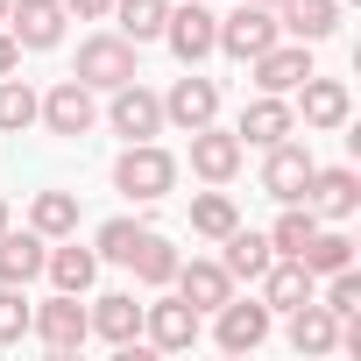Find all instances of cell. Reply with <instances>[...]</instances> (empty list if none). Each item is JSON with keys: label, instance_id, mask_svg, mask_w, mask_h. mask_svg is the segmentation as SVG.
Here are the masks:
<instances>
[{"label": "cell", "instance_id": "obj_3", "mask_svg": "<svg viewBox=\"0 0 361 361\" xmlns=\"http://www.w3.org/2000/svg\"><path fill=\"white\" fill-rule=\"evenodd\" d=\"M269 43H283V29H276V8H262V0H241V8L220 22V36H213V50H227L241 64H255Z\"/></svg>", "mask_w": 361, "mask_h": 361}, {"label": "cell", "instance_id": "obj_8", "mask_svg": "<svg viewBox=\"0 0 361 361\" xmlns=\"http://www.w3.org/2000/svg\"><path fill=\"white\" fill-rule=\"evenodd\" d=\"M64 0H8V22H0V29H8L22 50H57L64 43Z\"/></svg>", "mask_w": 361, "mask_h": 361}, {"label": "cell", "instance_id": "obj_23", "mask_svg": "<svg viewBox=\"0 0 361 361\" xmlns=\"http://www.w3.org/2000/svg\"><path fill=\"white\" fill-rule=\"evenodd\" d=\"M43 255H50V241H43L36 227H29V234L8 227V234H0V283H22V290H29V283L43 276Z\"/></svg>", "mask_w": 361, "mask_h": 361}, {"label": "cell", "instance_id": "obj_39", "mask_svg": "<svg viewBox=\"0 0 361 361\" xmlns=\"http://www.w3.org/2000/svg\"><path fill=\"white\" fill-rule=\"evenodd\" d=\"M0 22H8V0H0Z\"/></svg>", "mask_w": 361, "mask_h": 361}, {"label": "cell", "instance_id": "obj_6", "mask_svg": "<svg viewBox=\"0 0 361 361\" xmlns=\"http://www.w3.org/2000/svg\"><path fill=\"white\" fill-rule=\"evenodd\" d=\"M36 121H43L50 135H64V142H78V135H92V121H99V106H92V85H78V78H57V85L43 92V106H36Z\"/></svg>", "mask_w": 361, "mask_h": 361}, {"label": "cell", "instance_id": "obj_19", "mask_svg": "<svg viewBox=\"0 0 361 361\" xmlns=\"http://www.w3.org/2000/svg\"><path fill=\"white\" fill-rule=\"evenodd\" d=\"M298 106H305V128H347V114H354V92L340 85V78H305L298 85Z\"/></svg>", "mask_w": 361, "mask_h": 361}, {"label": "cell", "instance_id": "obj_33", "mask_svg": "<svg viewBox=\"0 0 361 361\" xmlns=\"http://www.w3.org/2000/svg\"><path fill=\"white\" fill-rule=\"evenodd\" d=\"M142 234H149L142 220H106V227L92 234V255H99V262H121V269H128V255H135V241H142Z\"/></svg>", "mask_w": 361, "mask_h": 361}, {"label": "cell", "instance_id": "obj_36", "mask_svg": "<svg viewBox=\"0 0 361 361\" xmlns=\"http://www.w3.org/2000/svg\"><path fill=\"white\" fill-rule=\"evenodd\" d=\"M106 8L114 0H64V15H78V22H106Z\"/></svg>", "mask_w": 361, "mask_h": 361}, {"label": "cell", "instance_id": "obj_16", "mask_svg": "<svg viewBox=\"0 0 361 361\" xmlns=\"http://www.w3.org/2000/svg\"><path fill=\"white\" fill-rule=\"evenodd\" d=\"M305 206L326 213V220H354L361 213V177L340 163V170H312V185H305Z\"/></svg>", "mask_w": 361, "mask_h": 361}, {"label": "cell", "instance_id": "obj_29", "mask_svg": "<svg viewBox=\"0 0 361 361\" xmlns=\"http://www.w3.org/2000/svg\"><path fill=\"white\" fill-rule=\"evenodd\" d=\"M298 262H305L312 276H333V269H347V262H354V241H347L340 227H319V234L298 248Z\"/></svg>", "mask_w": 361, "mask_h": 361}, {"label": "cell", "instance_id": "obj_9", "mask_svg": "<svg viewBox=\"0 0 361 361\" xmlns=\"http://www.w3.org/2000/svg\"><path fill=\"white\" fill-rule=\"evenodd\" d=\"M312 170H319V163H312V149L283 135V142H269V163H262V192H269L276 206H298V199H305V185H312Z\"/></svg>", "mask_w": 361, "mask_h": 361}, {"label": "cell", "instance_id": "obj_15", "mask_svg": "<svg viewBox=\"0 0 361 361\" xmlns=\"http://www.w3.org/2000/svg\"><path fill=\"white\" fill-rule=\"evenodd\" d=\"M241 142H255V149H269V142H283V135H298V106L283 99V92H262V99H248L241 106V128H234Z\"/></svg>", "mask_w": 361, "mask_h": 361}, {"label": "cell", "instance_id": "obj_31", "mask_svg": "<svg viewBox=\"0 0 361 361\" xmlns=\"http://www.w3.org/2000/svg\"><path fill=\"white\" fill-rule=\"evenodd\" d=\"M227 227H241V213H234V199H227V192H199V199H192V234H206V241H220Z\"/></svg>", "mask_w": 361, "mask_h": 361}, {"label": "cell", "instance_id": "obj_24", "mask_svg": "<svg viewBox=\"0 0 361 361\" xmlns=\"http://www.w3.org/2000/svg\"><path fill=\"white\" fill-rule=\"evenodd\" d=\"M290 347H298V354H333V347H340V319H333L319 298L290 305Z\"/></svg>", "mask_w": 361, "mask_h": 361}, {"label": "cell", "instance_id": "obj_14", "mask_svg": "<svg viewBox=\"0 0 361 361\" xmlns=\"http://www.w3.org/2000/svg\"><path fill=\"white\" fill-rule=\"evenodd\" d=\"M170 283H177V298H185L192 312H220V305L234 298V276H227L213 255H192V262H177V276H170Z\"/></svg>", "mask_w": 361, "mask_h": 361}, {"label": "cell", "instance_id": "obj_28", "mask_svg": "<svg viewBox=\"0 0 361 361\" xmlns=\"http://www.w3.org/2000/svg\"><path fill=\"white\" fill-rule=\"evenodd\" d=\"M29 227H36L43 241H64V234H78V199H71V192H36V206H29Z\"/></svg>", "mask_w": 361, "mask_h": 361}, {"label": "cell", "instance_id": "obj_12", "mask_svg": "<svg viewBox=\"0 0 361 361\" xmlns=\"http://www.w3.org/2000/svg\"><path fill=\"white\" fill-rule=\"evenodd\" d=\"M241 156H248V142L234 135V128H192V170L206 177V185H234V170H241Z\"/></svg>", "mask_w": 361, "mask_h": 361}, {"label": "cell", "instance_id": "obj_2", "mask_svg": "<svg viewBox=\"0 0 361 361\" xmlns=\"http://www.w3.org/2000/svg\"><path fill=\"white\" fill-rule=\"evenodd\" d=\"M71 78H78V85H92V92H114V85L142 78V71H135V43H128V36H114V29H106V36H85V43H78V71H71Z\"/></svg>", "mask_w": 361, "mask_h": 361}, {"label": "cell", "instance_id": "obj_13", "mask_svg": "<svg viewBox=\"0 0 361 361\" xmlns=\"http://www.w3.org/2000/svg\"><path fill=\"white\" fill-rule=\"evenodd\" d=\"M163 121L170 128H206V121H220V85L213 78H199V64H192V78H177L170 92H163Z\"/></svg>", "mask_w": 361, "mask_h": 361}, {"label": "cell", "instance_id": "obj_11", "mask_svg": "<svg viewBox=\"0 0 361 361\" xmlns=\"http://www.w3.org/2000/svg\"><path fill=\"white\" fill-rule=\"evenodd\" d=\"M199 319H206V312H192L185 298H156V305H142V333H149V347H163V354L199 347Z\"/></svg>", "mask_w": 361, "mask_h": 361}, {"label": "cell", "instance_id": "obj_25", "mask_svg": "<svg viewBox=\"0 0 361 361\" xmlns=\"http://www.w3.org/2000/svg\"><path fill=\"white\" fill-rule=\"evenodd\" d=\"M43 276H50L57 290H78V298H85V290H92V276H99V255H92V248H78V241L64 234V248H50V255H43Z\"/></svg>", "mask_w": 361, "mask_h": 361}, {"label": "cell", "instance_id": "obj_37", "mask_svg": "<svg viewBox=\"0 0 361 361\" xmlns=\"http://www.w3.org/2000/svg\"><path fill=\"white\" fill-rule=\"evenodd\" d=\"M15 64H22V43H15V36H8V29H0V78H8V71H15Z\"/></svg>", "mask_w": 361, "mask_h": 361}, {"label": "cell", "instance_id": "obj_32", "mask_svg": "<svg viewBox=\"0 0 361 361\" xmlns=\"http://www.w3.org/2000/svg\"><path fill=\"white\" fill-rule=\"evenodd\" d=\"M312 234H319V213H312V206L298 199V206H283V220L269 227V248H276V255H298V248H305Z\"/></svg>", "mask_w": 361, "mask_h": 361}, {"label": "cell", "instance_id": "obj_7", "mask_svg": "<svg viewBox=\"0 0 361 361\" xmlns=\"http://www.w3.org/2000/svg\"><path fill=\"white\" fill-rule=\"evenodd\" d=\"M269 319H276V312H269L262 298H227V305L213 312V340H220L227 354H255V347L269 340Z\"/></svg>", "mask_w": 361, "mask_h": 361}, {"label": "cell", "instance_id": "obj_5", "mask_svg": "<svg viewBox=\"0 0 361 361\" xmlns=\"http://www.w3.org/2000/svg\"><path fill=\"white\" fill-rule=\"evenodd\" d=\"M29 333H36L50 354H78V347H85V333H92V312L78 305V290H57L50 305H36Z\"/></svg>", "mask_w": 361, "mask_h": 361}, {"label": "cell", "instance_id": "obj_27", "mask_svg": "<svg viewBox=\"0 0 361 361\" xmlns=\"http://www.w3.org/2000/svg\"><path fill=\"white\" fill-rule=\"evenodd\" d=\"M177 262H185V255H177V248H170L163 234H142V241H135V255H128V269H135V276H142L149 290H163V283L177 276Z\"/></svg>", "mask_w": 361, "mask_h": 361}, {"label": "cell", "instance_id": "obj_10", "mask_svg": "<svg viewBox=\"0 0 361 361\" xmlns=\"http://www.w3.org/2000/svg\"><path fill=\"white\" fill-rule=\"evenodd\" d=\"M106 121H114V135H128V142H156V135H163V99H156L142 78H128V85H114Z\"/></svg>", "mask_w": 361, "mask_h": 361}, {"label": "cell", "instance_id": "obj_17", "mask_svg": "<svg viewBox=\"0 0 361 361\" xmlns=\"http://www.w3.org/2000/svg\"><path fill=\"white\" fill-rule=\"evenodd\" d=\"M312 78V43H269L255 57V85L262 92H298Z\"/></svg>", "mask_w": 361, "mask_h": 361}, {"label": "cell", "instance_id": "obj_38", "mask_svg": "<svg viewBox=\"0 0 361 361\" xmlns=\"http://www.w3.org/2000/svg\"><path fill=\"white\" fill-rule=\"evenodd\" d=\"M0 234H8V206H0Z\"/></svg>", "mask_w": 361, "mask_h": 361}, {"label": "cell", "instance_id": "obj_35", "mask_svg": "<svg viewBox=\"0 0 361 361\" xmlns=\"http://www.w3.org/2000/svg\"><path fill=\"white\" fill-rule=\"evenodd\" d=\"M319 305H326L333 319H347V312H361V276H354V262L326 276V290H319Z\"/></svg>", "mask_w": 361, "mask_h": 361}, {"label": "cell", "instance_id": "obj_21", "mask_svg": "<svg viewBox=\"0 0 361 361\" xmlns=\"http://www.w3.org/2000/svg\"><path fill=\"white\" fill-rule=\"evenodd\" d=\"M227 241V255H220V269L234 276V283H255L269 262H276V248H269V234H255V227H227L220 234Z\"/></svg>", "mask_w": 361, "mask_h": 361}, {"label": "cell", "instance_id": "obj_26", "mask_svg": "<svg viewBox=\"0 0 361 361\" xmlns=\"http://www.w3.org/2000/svg\"><path fill=\"white\" fill-rule=\"evenodd\" d=\"M106 15H114V36H128V43L142 50V43H156V36H163V15H170V0H114Z\"/></svg>", "mask_w": 361, "mask_h": 361}, {"label": "cell", "instance_id": "obj_34", "mask_svg": "<svg viewBox=\"0 0 361 361\" xmlns=\"http://www.w3.org/2000/svg\"><path fill=\"white\" fill-rule=\"evenodd\" d=\"M29 319H36V305L22 298V283H0V347H22Z\"/></svg>", "mask_w": 361, "mask_h": 361}, {"label": "cell", "instance_id": "obj_18", "mask_svg": "<svg viewBox=\"0 0 361 361\" xmlns=\"http://www.w3.org/2000/svg\"><path fill=\"white\" fill-rule=\"evenodd\" d=\"M255 283H262V305H269V312H290V305L319 298V276H312V269H305L298 255H276V262H269V269H262Z\"/></svg>", "mask_w": 361, "mask_h": 361}, {"label": "cell", "instance_id": "obj_40", "mask_svg": "<svg viewBox=\"0 0 361 361\" xmlns=\"http://www.w3.org/2000/svg\"><path fill=\"white\" fill-rule=\"evenodd\" d=\"M262 8H276V0H262Z\"/></svg>", "mask_w": 361, "mask_h": 361}, {"label": "cell", "instance_id": "obj_30", "mask_svg": "<svg viewBox=\"0 0 361 361\" xmlns=\"http://www.w3.org/2000/svg\"><path fill=\"white\" fill-rule=\"evenodd\" d=\"M36 106H43V99L29 92V78H15V71L0 78V135H22V128H36Z\"/></svg>", "mask_w": 361, "mask_h": 361}, {"label": "cell", "instance_id": "obj_20", "mask_svg": "<svg viewBox=\"0 0 361 361\" xmlns=\"http://www.w3.org/2000/svg\"><path fill=\"white\" fill-rule=\"evenodd\" d=\"M276 29L290 36V43H326L333 29H340V0H276Z\"/></svg>", "mask_w": 361, "mask_h": 361}, {"label": "cell", "instance_id": "obj_4", "mask_svg": "<svg viewBox=\"0 0 361 361\" xmlns=\"http://www.w3.org/2000/svg\"><path fill=\"white\" fill-rule=\"evenodd\" d=\"M213 36H220V15L206 8V0H185V8L163 15V43L177 50V64H185V71L213 57Z\"/></svg>", "mask_w": 361, "mask_h": 361}, {"label": "cell", "instance_id": "obj_1", "mask_svg": "<svg viewBox=\"0 0 361 361\" xmlns=\"http://www.w3.org/2000/svg\"><path fill=\"white\" fill-rule=\"evenodd\" d=\"M170 185H177V156H170V149H156V142H128V149H121L114 192H128L135 206H156Z\"/></svg>", "mask_w": 361, "mask_h": 361}, {"label": "cell", "instance_id": "obj_22", "mask_svg": "<svg viewBox=\"0 0 361 361\" xmlns=\"http://www.w3.org/2000/svg\"><path fill=\"white\" fill-rule=\"evenodd\" d=\"M92 333L114 340V347H135V340H142V305H135V290H106V298H92Z\"/></svg>", "mask_w": 361, "mask_h": 361}]
</instances>
